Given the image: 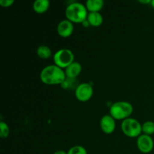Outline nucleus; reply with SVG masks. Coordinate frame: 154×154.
Returning a JSON list of instances; mask_svg holds the SVG:
<instances>
[{"label": "nucleus", "instance_id": "1", "mask_svg": "<svg viewBox=\"0 0 154 154\" xmlns=\"http://www.w3.org/2000/svg\"><path fill=\"white\" fill-rule=\"evenodd\" d=\"M40 79L47 85H57L66 81V75L63 69L56 65H49L41 71Z\"/></svg>", "mask_w": 154, "mask_h": 154}, {"label": "nucleus", "instance_id": "2", "mask_svg": "<svg viewBox=\"0 0 154 154\" xmlns=\"http://www.w3.org/2000/svg\"><path fill=\"white\" fill-rule=\"evenodd\" d=\"M65 14L67 20L73 23H79L87 20L89 13L86 5L81 2H75L71 3L66 7Z\"/></svg>", "mask_w": 154, "mask_h": 154}, {"label": "nucleus", "instance_id": "3", "mask_svg": "<svg viewBox=\"0 0 154 154\" xmlns=\"http://www.w3.org/2000/svg\"><path fill=\"white\" fill-rule=\"evenodd\" d=\"M132 112L133 106L130 102L126 101L115 102L110 108V115L117 120L129 118Z\"/></svg>", "mask_w": 154, "mask_h": 154}, {"label": "nucleus", "instance_id": "4", "mask_svg": "<svg viewBox=\"0 0 154 154\" xmlns=\"http://www.w3.org/2000/svg\"><path fill=\"white\" fill-rule=\"evenodd\" d=\"M142 125L134 118H127L123 120L121 123V129L123 134L129 138H138L142 132Z\"/></svg>", "mask_w": 154, "mask_h": 154}, {"label": "nucleus", "instance_id": "5", "mask_svg": "<svg viewBox=\"0 0 154 154\" xmlns=\"http://www.w3.org/2000/svg\"><path fill=\"white\" fill-rule=\"evenodd\" d=\"M74 60H75V55L73 52L67 48L59 50L54 55V65L63 69H66L68 66L74 63L75 62Z\"/></svg>", "mask_w": 154, "mask_h": 154}, {"label": "nucleus", "instance_id": "6", "mask_svg": "<svg viewBox=\"0 0 154 154\" xmlns=\"http://www.w3.org/2000/svg\"><path fill=\"white\" fill-rule=\"evenodd\" d=\"M75 95L76 99L80 102H87L93 95V86L90 83L80 84L75 89Z\"/></svg>", "mask_w": 154, "mask_h": 154}, {"label": "nucleus", "instance_id": "7", "mask_svg": "<svg viewBox=\"0 0 154 154\" xmlns=\"http://www.w3.org/2000/svg\"><path fill=\"white\" fill-rule=\"evenodd\" d=\"M137 147L143 153H149L153 150L154 141L150 135H141L137 139Z\"/></svg>", "mask_w": 154, "mask_h": 154}, {"label": "nucleus", "instance_id": "8", "mask_svg": "<svg viewBox=\"0 0 154 154\" xmlns=\"http://www.w3.org/2000/svg\"><path fill=\"white\" fill-rule=\"evenodd\" d=\"M100 127L104 133L107 135L112 134L116 129L115 119L110 114L103 116L100 120Z\"/></svg>", "mask_w": 154, "mask_h": 154}, {"label": "nucleus", "instance_id": "9", "mask_svg": "<svg viewBox=\"0 0 154 154\" xmlns=\"http://www.w3.org/2000/svg\"><path fill=\"white\" fill-rule=\"evenodd\" d=\"M57 33L62 38H69L74 31V24L69 20H63L57 25Z\"/></svg>", "mask_w": 154, "mask_h": 154}, {"label": "nucleus", "instance_id": "10", "mask_svg": "<svg viewBox=\"0 0 154 154\" xmlns=\"http://www.w3.org/2000/svg\"><path fill=\"white\" fill-rule=\"evenodd\" d=\"M81 71H82V66L81 63L78 62H74L65 69V73H66V78L73 79V78H77L81 74Z\"/></svg>", "mask_w": 154, "mask_h": 154}, {"label": "nucleus", "instance_id": "11", "mask_svg": "<svg viewBox=\"0 0 154 154\" xmlns=\"http://www.w3.org/2000/svg\"><path fill=\"white\" fill-rule=\"evenodd\" d=\"M87 20L92 26L99 27L103 23V17L100 12H90L87 16Z\"/></svg>", "mask_w": 154, "mask_h": 154}, {"label": "nucleus", "instance_id": "12", "mask_svg": "<svg viewBox=\"0 0 154 154\" xmlns=\"http://www.w3.org/2000/svg\"><path fill=\"white\" fill-rule=\"evenodd\" d=\"M50 1L48 0H36L33 2L32 8L37 14H44L49 9Z\"/></svg>", "mask_w": 154, "mask_h": 154}, {"label": "nucleus", "instance_id": "13", "mask_svg": "<svg viewBox=\"0 0 154 154\" xmlns=\"http://www.w3.org/2000/svg\"><path fill=\"white\" fill-rule=\"evenodd\" d=\"M103 0H87L86 2V8L90 12H99L104 7Z\"/></svg>", "mask_w": 154, "mask_h": 154}, {"label": "nucleus", "instance_id": "14", "mask_svg": "<svg viewBox=\"0 0 154 154\" xmlns=\"http://www.w3.org/2000/svg\"><path fill=\"white\" fill-rule=\"evenodd\" d=\"M36 53L38 57L41 59H48L52 56V51L47 45H40L37 48Z\"/></svg>", "mask_w": 154, "mask_h": 154}, {"label": "nucleus", "instance_id": "15", "mask_svg": "<svg viewBox=\"0 0 154 154\" xmlns=\"http://www.w3.org/2000/svg\"><path fill=\"white\" fill-rule=\"evenodd\" d=\"M141 129H142V132L144 135L151 136L154 134V122L151 120L144 122L141 126Z\"/></svg>", "mask_w": 154, "mask_h": 154}, {"label": "nucleus", "instance_id": "16", "mask_svg": "<svg viewBox=\"0 0 154 154\" xmlns=\"http://www.w3.org/2000/svg\"><path fill=\"white\" fill-rule=\"evenodd\" d=\"M10 134V128L8 125L5 122H0V137L2 138H6Z\"/></svg>", "mask_w": 154, "mask_h": 154}, {"label": "nucleus", "instance_id": "17", "mask_svg": "<svg viewBox=\"0 0 154 154\" xmlns=\"http://www.w3.org/2000/svg\"><path fill=\"white\" fill-rule=\"evenodd\" d=\"M68 154H87L85 147L81 145H75L68 150Z\"/></svg>", "mask_w": 154, "mask_h": 154}, {"label": "nucleus", "instance_id": "18", "mask_svg": "<svg viewBox=\"0 0 154 154\" xmlns=\"http://www.w3.org/2000/svg\"><path fill=\"white\" fill-rule=\"evenodd\" d=\"M14 3V0H0V5L2 8H9Z\"/></svg>", "mask_w": 154, "mask_h": 154}, {"label": "nucleus", "instance_id": "19", "mask_svg": "<svg viewBox=\"0 0 154 154\" xmlns=\"http://www.w3.org/2000/svg\"><path fill=\"white\" fill-rule=\"evenodd\" d=\"M138 2L141 3V4H150L151 2V0H139Z\"/></svg>", "mask_w": 154, "mask_h": 154}, {"label": "nucleus", "instance_id": "20", "mask_svg": "<svg viewBox=\"0 0 154 154\" xmlns=\"http://www.w3.org/2000/svg\"><path fill=\"white\" fill-rule=\"evenodd\" d=\"M54 154H68L67 152H66L65 150H57L54 153Z\"/></svg>", "mask_w": 154, "mask_h": 154}, {"label": "nucleus", "instance_id": "21", "mask_svg": "<svg viewBox=\"0 0 154 154\" xmlns=\"http://www.w3.org/2000/svg\"><path fill=\"white\" fill-rule=\"evenodd\" d=\"M150 5H151L152 8H154V0H151V2H150Z\"/></svg>", "mask_w": 154, "mask_h": 154}]
</instances>
